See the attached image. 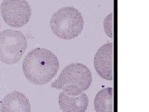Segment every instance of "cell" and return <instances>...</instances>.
<instances>
[{"mask_svg":"<svg viewBox=\"0 0 149 112\" xmlns=\"http://www.w3.org/2000/svg\"><path fill=\"white\" fill-rule=\"evenodd\" d=\"M94 106L96 112H113V88H105L97 92Z\"/></svg>","mask_w":149,"mask_h":112,"instance_id":"cell-9","label":"cell"},{"mask_svg":"<svg viewBox=\"0 0 149 112\" xmlns=\"http://www.w3.org/2000/svg\"><path fill=\"white\" fill-rule=\"evenodd\" d=\"M89 99L85 93L80 96H70L62 92L58 97V105L63 112H85Z\"/></svg>","mask_w":149,"mask_h":112,"instance_id":"cell-8","label":"cell"},{"mask_svg":"<svg viewBox=\"0 0 149 112\" xmlns=\"http://www.w3.org/2000/svg\"><path fill=\"white\" fill-rule=\"evenodd\" d=\"M50 25L56 36L62 39L71 40L81 34L84 20L78 9L73 6H65L53 14Z\"/></svg>","mask_w":149,"mask_h":112,"instance_id":"cell-3","label":"cell"},{"mask_svg":"<svg viewBox=\"0 0 149 112\" xmlns=\"http://www.w3.org/2000/svg\"><path fill=\"white\" fill-rule=\"evenodd\" d=\"M103 27L105 34L110 38H113L114 27H113V13L108 15L103 21Z\"/></svg>","mask_w":149,"mask_h":112,"instance_id":"cell-10","label":"cell"},{"mask_svg":"<svg viewBox=\"0 0 149 112\" xmlns=\"http://www.w3.org/2000/svg\"><path fill=\"white\" fill-rule=\"evenodd\" d=\"M60 63L52 51L36 48L28 53L23 60L22 69L27 80L37 85H45L57 74Z\"/></svg>","mask_w":149,"mask_h":112,"instance_id":"cell-1","label":"cell"},{"mask_svg":"<svg viewBox=\"0 0 149 112\" xmlns=\"http://www.w3.org/2000/svg\"><path fill=\"white\" fill-rule=\"evenodd\" d=\"M0 11L4 21L13 27L25 26L32 16L31 5L26 0H3Z\"/></svg>","mask_w":149,"mask_h":112,"instance_id":"cell-5","label":"cell"},{"mask_svg":"<svg viewBox=\"0 0 149 112\" xmlns=\"http://www.w3.org/2000/svg\"><path fill=\"white\" fill-rule=\"evenodd\" d=\"M93 80L92 74L87 66L81 63L67 65L51 87L62 90L70 96H78L89 88Z\"/></svg>","mask_w":149,"mask_h":112,"instance_id":"cell-2","label":"cell"},{"mask_svg":"<svg viewBox=\"0 0 149 112\" xmlns=\"http://www.w3.org/2000/svg\"><path fill=\"white\" fill-rule=\"evenodd\" d=\"M0 112H31V105L24 94L14 91L7 94L1 101Z\"/></svg>","mask_w":149,"mask_h":112,"instance_id":"cell-7","label":"cell"},{"mask_svg":"<svg viewBox=\"0 0 149 112\" xmlns=\"http://www.w3.org/2000/svg\"><path fill=\"white\" fill-rule=\"evenodd\" d=\"M1 20H0V27H1Z\"/></svg>","mask_w":149,"mask_h":112,"instance_id":"cell-11","label":"cell"},{"mask_svg":"<svg viewBox=\"0 0 149 112\" xmlns=\"http://www.w3.org/2000/svg\"><path fill=\"white\" fill-rule=\"evenodd\" d=\"M27 48V41L21 31L6 29L0 32V61L13 65L17 63Z\"/></svg>","mask_w":149,"mask_h":112,"instance_id":"cell-4","label":"cell"},{"mask_svg":"<svg viewBox=\"0 0 149 112\" xmlns=\"http://www.w3.org/2000/svg\"><path fill=\"white\" fill-rule=\"evenodd\" d=\"M96 73L107 80L113 79V44L106 43L97 49L94 57Z\"/></svg>","mask_w":149,"mask_h":112,"instance_id":"cell-6","label":"cell"}]
</instances>
